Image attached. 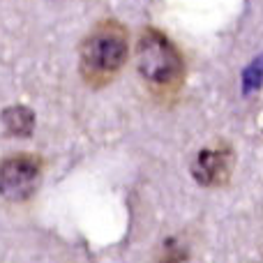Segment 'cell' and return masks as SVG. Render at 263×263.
I'll return each instance as SVG.
<instances>
[{"mask_svg":"<svg viewBox=\"0 0 263 263\" xmlns=\"http://www.w3.org/2000/svg\"><path fill=\"white\" fill-rule=\"evenodd\" d=\"M236 168V153L229 143H217L215 148H203L196 153L190 171L201 187H224Z\"/></svg>","mask_w":263,"mask_h":263,"instance_id":"277c9868","label":"cell"},{"mask_svg":"<svg viewBox=\"0 0 263 263\" xmlns=\"http://www.w3.org/2000/svg\"><path fill=\"white\" fill-rule=\"evenodd\" d=\"M254 77H256V86H261V79H263V58L256 60V63L245 72V88H247V92H250V86H252V81H254Z\"/></svg>","mask_w":263,"mask_h":263,"instance_id":"52a82bcc","label":"cell"},{"mask_svg":"<svg viewBox=\"0 0 263 263\" xmlns=\"http://www.w3.org/2000/svg\"><path fill=\"white\" fill-rule=\"evenodd\" d=\"M185 261V250L178 247V242L173 238H168L166 245H164V256H162V263H182Z\"/></svg>","mask_w":263,"mask_h":263,"instance_id":"8992f818","label":"cell"},{"mask_svg":"<svg viewBox=\"0 0 263 263\" xmlns=\"http://www.w3.org/2000/svg\"><path fill=\"white\" fill-rule=\"evenodd\" d=\"M134 67L143 88L157 104H176L185 86L187 63L166 32L153 26L141 28L134 44Z\"/></svg>","mask_w":263,"mask_h":263,"instance_id":"6da1fadb","label":"cell"},{"mask_svg":"<svg viewBox=\"0 0 263 263\" xmlns=\"http://www.w3.org/2000/svg\"><path fill=\"white\" fill-rule=\"evenodd\" d=\"M44 173V159L35 153H14L0 162V196L9 203H23L37 192Z\"/></svg>","mask_w":263,"mask_h":263,"instance_id":"3957f363","label":"cell"},{"mask_svg":"<svg viewBox=\"0 0 263 263\" xmlns=\"http://www.w3.org/2000/svg\"><path fill=\"white\" fill-rule=\"evenodd\" d=\"M129 63V30L123 21L106 16L83 35L79 44V74L92 90L111 86Z\"/></svg>","mask_w":263,"mask_h":263,"instance_id":"7a4b0ae2","label":"cell"},{"mask_svg":"<svg viewBox=\"0 0 263 263\" xmlns=\"http://www.w3.org/2000/svg\"><path fill=\"white\" fill-rule=\"evenodd\" d=\"M0 120H3L5 132L9 136H16V139H26V136H30L35 132V114L23 104H14L3 109Z\"/></svg>","mask_w":263,"mask_h":263,"instance_id":"5b68a950","label":"cell"}]
</instances>
